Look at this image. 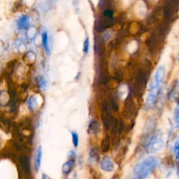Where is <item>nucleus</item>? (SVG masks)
Segmentation results:
<instances>
[{
  "label": "nucleus",
  "instance_id": "f03ea898",
  "mask_svg": "<svg viewBox=\"0 0 179 179\" xmlns=\"http://www.w3.org/2000/svg\"><path fill=\"white\" fill-rule=\"evenodd\" d=\"M164 146V141L160 136H154L150 138L148 145V152L149 153H155L160 151Z\"/></svg>",
  "mask_w": 179,
  "mask_h": 179
},
{
  "label": "nucleus",
  "instance_id": "5701e85b",
  "mask_svg": "<svg viewBox=\"0 0 179 179\" xmlns=\"http://www.w3.org/2000/svg\"><path fill=\"white\" fill-rule=\"evenodd\" d=\"M79 2L76 1V0H74V2H73V6H74V11L75 12H79Z\"/></svg>",
  "mask_w": 179,
  "mask_h": 179
},
{
  "label": "nucleus",
  "instance_id": "2eb2a0df",
  "mask_svg": "<svg viewBox=\"0 0 179 179\" xmlns=\"http://www.w3.org/2000/svg\"><path fill=\"white\" fill-rule=\"evenodd\" d=\"M27 105L31 111H34L37 110V102L36 97H35L34 95L30 96L28 98V99L27 101Z\"/></svg>",
  "mask_w": 179,
  "mask_h": 179
},
{
  "label": "nucleus",
  "instance_id": "c756f323",
  "mask_svg": "<svg viewBox=\"0 0 179 179\" xmlns=\"http://www.w3.org/2000/svg\"><path fill=\"white\" fill-rule=\"evenodd\" d=\"M133 179H137V178H133Z\"/></svg>",
  "mask_w": 179,
  "mask_h": 179
},
{
  "label": "nucleus",
  "instance_id": "9b49d317",
  "mask_svg": "<svg viewBox=\"0 0 179 179\" xmlns=\"http://www.w3.org/2000/svg\"><path fill=\"white\" fill-rule=\"evenodd\" d=\"M41 42L42 45L44 46V49L46 51L48 55H50V49L49 46V34L46 31L42 32L41 33Z\"/></svg>",
  "mask_w": 179,
  "mask_h": 179
},
{
  "label": "nucleus",
  "instance_id": "cd10ccee",
  "mask_svg": "<svg viewBox=\"0 0 179 179\" xmlns=\"http://www.w3.org/2000/svg\"><path fill=\"white\" fill-rule=\"evenodd\" d=\"M177 102H178V105H179V95H178V97L177 98Z\"/></svg>",
  "mask_w": 179,
  "mask_h": 179
},
{
  "label": "nucleus",
  "instance_id": "7ed1b4c3",
  "mask_svg": "<svg viewBox=\"0 0 179 179\" xmlns=\"http://www.w3.org/2000/svg\"><path fill=\"white\" fill-rule=\"evenodd\" d=\"M160 88L155 87L150 85V90L146 98V106L148 107H152L155 104L158 99V95L160 94Z\"/></svg>",
  "mask_w": 179,
  "mask_h": 179
},
{
  "label": "nucleus",
  "instance_id": "f3484780",
  "mask_svg": "<svg viewBox=\"0 0 179 179\" xmlns=\"http://www.w3.org/2000/svg\"><path fill=\"white\" fill-rule=\"evenodd\" d=\"M36 82L39 89L44 90L47 88V81L43 76H39L36 78Z\"/></svg>",
  "mask_w": 179,
  "mask_h": 179
},
{
  "label": "nucleus",
  "instance_id": "aec40b11",
  "mask_svg": "<svg viewBox=\"0 0 179 179\" xmlns=\"http://www.w3.org/2000/svg\"><path fill=\"white\" fill-rule=\"evenodd\" d=\"M89 49H90V40L89 37H87L85 38L84 43V52L85 54H88L89 53Z\"/></svg>",
  "mask_w": 179,
  "mask_h": 179
},
{
  "label": "nucleus",
  "instance_id": "0eeeda50",
  "mask_svg": "<svg viewBox=\"0 0 179 179\" xmlns=\"http://www.w3.org/2000/svg\"><path fill=\"white\" fill-rule=\"evenodd\" d=\"M135 113V105L134 103L133 100L132 99H127L125 102V108H124V115L126 118H131L132 117L134 114Z\"/></svg>",
  "mask_w": 179,
  "mask_h": 179
},
{
  "label": "nucleus",
  "instance_id": "b1692460",
  "mask_svg": "<svg viewBox=\"0 0 179 179\" xmlns=\"http://www.w3.org/2000/svg\"><path fill=\"white\" fill-rule=\"evenodd\" d=\"M110 37H111V34L108 31H106L103 33V38H104V39L105 40V41H108V40L110 39Z\"/></svg>",
  "mask_w": 179,
  "mask_h": 179
},
{
  "label": "nucleus",
  "instance_id": "1a4fd4ad",
  "mask_svg": "<svg viewBox=\"0 0 179 179\" xmlns=\"http://www.w3.org/2000/svg\"><path fill=\"white\" fill-rule=\"evenodd\" d=\"M100 130V125L98 121L95 120H92L88 125V132L91 134H97L99 133Z\"/></svg>",
  "mask_w": 179,
  "mask_h": 179
},
{
  "label": "nucleus",
  "instance_id": "4468645a",
  "mask_svg": "<svg viewBox=\"0 0 179 179\" xmlns=\"http://www.w3.org/2000/svg\"><path fill=\"white\" fill-rule=\"evenodd\" d=\"M89 159L92 163H97L99 160V153L97 148H93L89 153Z\"/></svg>",
  "mask_w": 179,
  "mask_h": 179
},
{
  "label": "nucleus",
  "instance_id": "a211bd4d",
  "mask_svg": "<svg viewBox=\"0 0 179 179\" xmlns=\"http://www.w3.org/2000/svg\"><path fill=\"white\" fill-rule=\"evenodd\" d=\"M110 104H111V107L112 109L114 111H118V109H119V107H118L116 96H115L114 95H113L111 97Z\"/></svg>",
  "mask_w": 179,
  "mask_h": 179
},
{
  "label": "nucleus",
  "instance_id": "a878e982",
  "mask_svg": "<svg viewBox=\"0 0 179 179\" xmlns=\"http://www.w3.org/2000/svg\"><path fill=\"white\" fill-rule=\"evenodd\" d=\"M112 15H113V12H112V11H111V10H107V11H105V12H104L105 16L111 17Z\"/></svg>",
  "mask_w": 179,
  "mask_h": 179
},
{
  "label": "nucleus",
  "instance_id": "412c9836",
  "mask_svg": "<svg viewBox=\"0 0 179 179\" xmlns=\"http://www.w3.org/2000/svg\"><path fill=\"white\" fill-rule=\"evenodd\" d=\"M174 153L176 160H179V140L175 143L174 144Z\"/></svg>",
  "mask_w": 179,
  "mask_h": 179
},
{
  "label": "nucleus",
  "instance_id": "bb28decb",
  "mask_svg": "<svg viewBox=\"0 0 179 179\" xmlns=\"http://www.w3.org/2000/svg\"><path fill=\"white\" fill-rule=\"evenodd\" d=\"M41 179H52V178H50V176H49L48 175H46V173H43V174H42Z\"/></svg>",
  "mask_w": 179,
  "mask_h": 179
},
{
  "label": "nucleus",
  "instance_id": "c85d7f7f",
  "mask_svg": "<svg viewBox=\"0 0 179 179\" xmlns=\"http://www.w3.org/2000/svg\"><path fill=\"white\" fill-rule=\"evenodd\" d=\"M177 60H178V62H179V54L178 55V57H177Z\"/></svg>",
  "mask_w": 179,
  "mask_h": 179
},
{
  "label": "nucleus",
  "instance_id": "9d476101",
  "mask_svg": "<svg viewBox=\"0 0 179 179\" xmlns=\"http://www.w3.org/2000/svg\"><path fill=\"white\" fill-rule=\"evenodd\" d=\"M29 23V17L23 15L19 18L17 21V27L19 29H25L28 28Z\"/></svg>",
  "mask_w": 179,
  "mask_h": 179
},
{
  "label": "nucleus",
  "instance_id": "393cba45",
  "mask_svg": "<svg viewBox=\"0 0 179 179\" xmlns=\"http://www.w3.org/2000/svg\"><path fill=\"white\" fill-rule=\"evenodd\" d=\"M76 153L74 150H70L69 152V160H74L76 159Z\"/></svg>",
  "mask_w": 179,
  "mask_h": 179
},
{
  "label": "nucleus",
  "instance_id": "dca6fc26",
  "mask_svg": "<svg viewBox=\"0 0 179 179\" xmlns=\"http://www.w3.org/2000/svg\"><path fill=\"white\" fill-rule=\"evenodd\" d=\"M111 146V138L108 135H106L104 139H103L102 142V146H101V148L102 150L104 153H107L110 149Z\"/></svg>",
  "mask_w": 179,
  "mask_h": 179
},
{
  "label": "nucleus",
  "instance_id": "6e6552de",
  "mask_svg": "<svg viewBox=\"0 0 179 179\" xmlns=\"http://www.w3.org/2000/svg\"><path fill=\"white\" fill-rule=\"evenodd\" d=\"M100 167L103 171H107V172H111L114 169V165H113L111 159L108 156H105L102 160Z\"/></svg>",
  "mask_w": 179,
  "mask_h": 179
},
{
  "label": "nucleus",
  "instance_id": "f8f14e48",
  "mask_svg": "<svg viewBox=\"0 0 179 179\" xmlns=\"http://www.w3.org/2000/svg\"><path fill=\"white\" fill-rule=\"evenodd\" d=\"M42 156V148L41 146H39L36 150V155H35L34 161V168L36 171L39 170L40 166H41V159Z\"/></svg>",
  "mask_w": 179,
  "mask_h": 179
},
{
  "label": "nucleus",
  "instance_id": "6ab92c4d",
  "mask_svg": "<svg viewBox=\"0 0 179 179\" xmlns=\"http://www.w3.org/2000/svg\"><path fill=\"white\" fill-rule=\"evenodd\" d=\"M72 142L73 145L75 148H76L78 146H79V135L78 134L73 131L72 132Z\"/></svg>",
  "mask_w": 179,
  "mask_h": 179
},
{
  "label": "nucleus",
  "instance_id": "4be33fe9",
  "mask_svg": "<svg viewBox=\"0 0 179 179\" xmlns=\"http://www.w3.org/2000/svg\"><path fill=\"white\" fill-rule=\"evenodd\" d=\"M174 121L176 124L177 125H179V105L176 107L175 112H174Z\"/></svg>",
  "mask_w": 179,
  "mask_h": 179
},
{
  "label": "nucleus",
  "instance_id": "20e7f679",
  "mask_svg": "<svg viewBox=\"0 0 179 179\" xmlns=\"http://www.w3.org/2000/svg\"><path fill=\"white\" fill-rule=\"evenodd\" d=\"M102 120L103 124H104V128L106 130H108L111 127L113 123V119L109 111H108V107L107 104H104L103 106L102 109Z\"/></svg>",
  "mask_w": 179,
  "mask_h": 179
},
{
  "label": "nucleus",
  "instance_id": "39448f33",
  "mask_svg": "<svg viewBox=\"0 0 179 179\" xmlns=\"http://www.w3.org/2000/svg\"><path fill=\"white\" fill-rule=\"evenodd\" d=\"M165 76V67L161 66L158 68L157 71L155 72V74L154 76V79H153V81L150 83V85H153V86L161 88V85H162Z\"/></svg>",
  "mask_w": 179,
  "mask_h": 179
},
{
  "label": "nucleus",
  "instance_id": "ddd939ff",
  "mask_svg": "<svg viewBox=\"0 0 179 179\" xmlns=\"http://www.w3.org/2000/svg\"><path fill=\"white\" fill-rule=\"evenodd\" d=\"M74 162H75L74 160H69L67 162H65L64 165H62V171L63 174L67 175L71 172L73 167H74Z\"/></svg>",
  "mask_w": 179,
  "mask_h": 179
},
{
  "label": "nucleus",
  "instance_id": "f257e3e1",
  "mask_svg": "<svg viewBox=\"0 0 179 179\" xmlns=\"http://www.w3.org/2000/svg\"><path fill=\"white\" fill-rule=\"evenodd\" d=\"M158 165V159L150 156L138 163L133 169L132 176L134 178L144 179L149 176L153 170Z\"/></svg>",
  "mask_w": 179,
  "mask_h": 179
},
{
  "label": "nucleus",
  "instance_id": "423d86ee",
  "mask_svg": "<svg viewBox=\"0 0 179 179\" xmlns=\"http://www.w3.org/2000/svg\"><path fill=\"white\" fill-rule=\"evenodd\" d=\"M20 166L22 169V171L27 176H30L32 175L31 167H30L29 159L26 155H21L19 158Z\"/></svg>",
  "mask_w": 179,
  "mask_h": 179
}]
</instances>
